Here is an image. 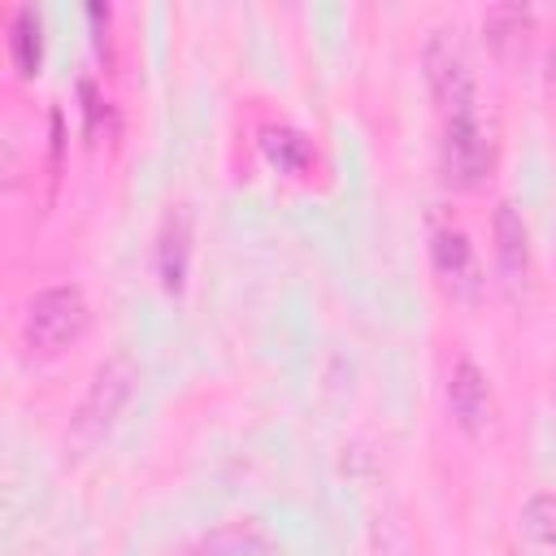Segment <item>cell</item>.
Here are the masks:
<instances>
[{
  "label": "cell",
  "instance_id": "9c48e42d",
  "mask_svg": "<svg viewBox=\"0 0 556 556\" xmlns=\"http://www.w3.org/2000/svg\"><path fill=\"white\" fill-rule=\"evenodd\" d=\"M495 261H500V269H504V278H526V269H530V230H526V222H521V213H517V204H495Z\"/></svg>",
  "mask_w": 556,
  "mask_h": 556
},
{
  "label": "cell",
  "instance_id": "277c9868",
  "mask_svg": "<svg viewBox=\"0 0 556 556\" xmlns=\"http://www.w3.org/2000/svg\"><path fill=\"white\" fill-rule=\"evenodd\" d=\"M421 70H426V87L439 104V117L443 113H456L465 104H478V91H473V70H469V56L456 39L452 26H439L430 39H426V52H421Z\"/></svg>",
  "mask_w": 556,
  "mask_h": 556
},
{
  "label": "cell",
  "instance_id": "8fae6325",
  "mask_svg": "<svg viewBox=\"0 0 556 556\" xmlns=\"http://www.w3.org/2000/svg\"><path fill=\"white\" fill-rule=\"evenodd\" d=\"M482 35H486V48L495 56H513V48L526 43V35H530V9H521V4H495V9H486Z\"/></svg>",
  "mask_w": 556,
  "mask_h": 556
},
{
  "label": "cell",
  "instance_id": "6da1fadb",
  "mask_svg": "<svg viewBox=\"0 0 556 556\" xmlns=\"http://www.w3.org/2000/svg\"><path fill=\"white\" fill-rule=\"evenodd\" d=\"M91 326V304L83 287H43L30 295L22 313V339L35 352H61L78 343Z\"/></svg>",
  "mask_w": 556,
  "mask_h": 556
},
{
  "label": "cell",
  "instance_id": "5bb4252c",
  "mask_svg": "<svg viewBox=\"0 0 556 556\" xmlns=\"http://www.w3.org/2000/svg\"><path fill=\"white\" fill-rule=\"evenodd\" d=\"M547 91H552V100H556V43H552V52H547Z\"/></svg>",
  "mask_w": 556,
  "mask_h": 556
},
{
  "label": "cell",
  "instance_id": "7a4b0ae2",
  "mask_svg": "<svg viewBox=\"0 0 556 556\" xmlns=\"http://www.w3.org/2000/svg\"><path fill=\"white\" fill-rule=\"evenodd\" d=\"M135 382H139V369H135V361L122 356V352L109 356V361L91 374L87 395L78 400L74 421H70V439H74V447H96V443L104 439V430H109V426L117 421V413L126 408Z\"/></svg>",
  "mask_w": 556,
  "mask_h": 556
},
{
  "label": "cell",
  "instance_id": "52a82bcc",
  "mask_svg": "<svg viewBox=\"0 0 556 556\" xmlns=\"http://www.w3.org/2000/svg\"><path fill=\"white\" fill-rule=\"evenodd\" d=\"M187 265H191V208L174 204L156 230V278L169 295L187 287Z\"/></svg>",
  "mask_w": 556,
  "mask_h": 556
},
{
  "label": "cell",
  "instance_id": "4fadbf2b",
  "mask_svg": "<svg viewBox=\"0 0 556 556\" xmlns=\"http://www.w3.org/2000/svg\"><path fill=\"white\" fill-rule=\"evenodd\" d=\"M521 521H526V534H530V539L556 547V491H539V495H530Z\"/></svg>",
  "mask_w": 556,
  "mask_h": 556
},
{
  "label": "cell",
  "instance_id": "3957f363",
  "mask_svg": "<svg viewBox=\"0 0 556 556\" xmlns=\"http://www.w3.org/2000/svg\"><path fill=\"white\" fill-rule=\"evenodd\" d=\"M439 152H443V174H447L452 187L478 191L486 182L491 161H495V143H491V130H486L478 104H465L456 113H443Z\"/></svg>",
  "mask_w": 556,
  "mask_h": 556
},
{
  "label": "cell",
  "instance_id": "30bf717a",
  "mask_svg": "<svg viewBox=\"0 0 556 556\" xmlns=\"http://www.w3.org/2000/svg\"><path fill=\"white\" fill-rule=\"evenodd\" d=\"M9 56H13V70L22 78H35L39 74V61H43V22L30 4H17L13 17H9Z\"/></svg>",
  "mask_w": 556,
  "mask_h": 556
},
{
  "label": "cell",
  "instance_id": "5b68a950",
  "mask_svg": "<svg viewBox=\"0 0 556 556\" xmlns=\"http://www.w3.org/2000/svg\"><path fill=\"white\" fill-rule=\"evenodd\" d=\"M430 265H434L439 282L452 295L469 300L478 291V261H473V248H469V239L456 222H434L430 226Z\"/></svg>",
  "mask_w": 556,
  "mask_h": 556
},
{
  "label": "cell",
  "instance_id": "ba28073f",
  "mask_svg": "<svg viewBox=\"0 0 556 556\" xmlns=\"http://www.w3.org/2000/svg\"><path fill=\"white\" fill-rule=\"evenodd\" d=\"M187 556H278V543L256 521H226L208 530Z\"/></svg>",
  "mask_w": 556,
  "mask_h": 556
},
{
  "label": "cell",
  "instance_id": "8992f818",
  "mask_svg": "<svg viewBox=\"0 0 556 556\" xmlns=\"http://www.w3.org/2000/svg\"><path fill=\"white\" fill-rule=\"evenodd\" d=\"M447 408H452V417H456V426L465 434H482L491 426V417H495L491 382L469 356H460L452 365V374H447Z\"/></svg>",
  "mask_w": 556,
  "mask_h": 556
},
{
  "label": "cell",
  "instance_id": "7c38bea8",
  "mask_svg": "<svg viewBox=\"0 0 556 556\" xmlns=\"http://www.w3.org/2000/svg\"><path fill=\"white\" fill-rule=\"evenodd\" d=\"M261 152L282 169V174H304L313 165V143L295 126H265L261 130Z\"/></svg>",
  "mask_w": 556,
  "mask_h": 556
}]
</instances>
